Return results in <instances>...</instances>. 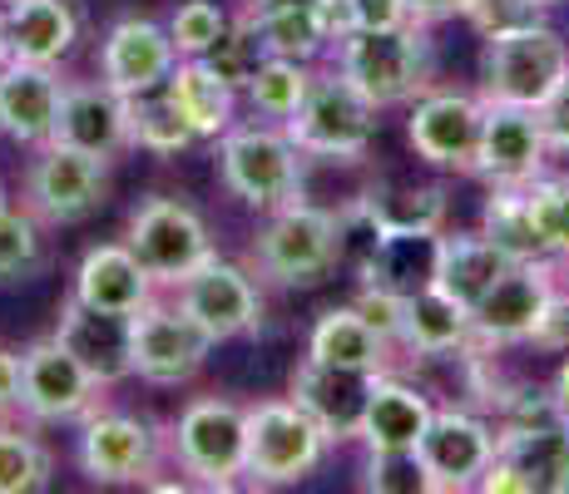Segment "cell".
Here are the masks:
<instances>
[{"mask_svg": "<svg viewBox=\"0 0 569 494\" xmlns=\"http://www.w3.org/2000/svg\"><path fill=\"white\" fill-rule=\"evenodd\" d=\"M545 159H550V139H545L540 109L486 99V124H480V149L470 173H480L490 189H506V183L540 179Z\"/></svg>", "mask_w": 569, "mask_h": 494, "instance_id": "30bf717a", "label": "cell"}, {"mask_svg": "<svg viewBox=\"0 0 569 494\" xmlns=\"http://www.w3.org/2000/svg\"><path fill=\"white\" fill-rule=\"evenodd\" d=\"M50 450L0 425V494H36L50 485Z\"/></svg>", "mask_w": 569, "mask_h": 494, "instance_id": "8d00e7d4", "label": "cell"}, {"mask_svg": "<svg viewBox=\"0 0 569 494\" xmlns=\"http://www.w3.org/2000/svg\"><path fill=\"white\" fill-rule=\"evenodd\" d=\"M208 64H213L218 74H223L233 90H248V80H253V70L262 60H268V50H262V40H258V30H253V16H243L238 26H228L223 30V40H218L213 50L203 54Z\"/></svg>", "mask_w": 569, "mask_h": 494, "instance_id": "74e56055", "label": "cell"}, {"mask_svg": "<svg viewBox=\"0 0 569 494\" xmlns=\"http://www.w3.org/2000/svg\"><path fill=\"white\" fill-rule=\"evenodd\" d=\"M545 6H555V0H545Z\"/></svg>", "mask_w": 569, "mask_h": 494, "instance_id": "9f6ffc18", "label": "cell"}, {"mask_svg": "<svg viewBox=\"0 0 569 494\" xmlns=\"http://www.w3.org/2000/svg\"><path fill=\"white\" fill-rule=\"evenodd\" d=\"M169 94H173V104L183 109V119L193 124V134H199V139H218V134H228V129H233V99H238V90L208 60L173 64Z\"/></svg>", "mask_w": 569, "mask_h": 494, "instance_id": "f546056e", "label": "cell"}, {"mask_svg": "<svg viewBox=\"0 0 569 494\" xmlns=\"http://www.w3.org/2000/svg\"><path fill=\"white\" fill-rule=\"evenodd\" d=\"M218 173L228 193L243 198L248 208H288L302 198V149L292 144L288 129H228L218 144Z\"/></svg>", "mask_w": 569, "mask_h": 494, "instance_id": "3957f363", "label": "cell"}, {"mask_svg": "<svg viewBox=\"0 0 569 494\" xmlns=\"http://www.w3.org/2000/svg\"><path fill=\"white\" fill-rule=\"evenodd\" d=\"M510 268H516V262L490 243L486 233H456V238L436 243V288L446 296H456L466 312L496 288Z\"/></svg>", "mask_w": 569, "mask_h": 494, "instance_id": "cb8c5ba5", "label": "cell"}, {"mask_svg": "<svg viewBox=\"0 0 569 494\" xmlns=\"http://www.w3.org/2000/svg\"><path fill=\"white\" fill-rule=\"evenodd\" d=\"M480 233L490 238L510 262H535L545 258V238L535 228V213H530V198H525V183H506L486 198V228Z\"/></svg>", "mask_w": 569, "mask_h": 494, "instance_id": "1f68e13d", "label": "cell"}, {"mask_svg": "<svg viewBox=\"0 0 569 494\" xmlns=\"http://www.w3.org/2000/svg\"><path fill=\"white\" fill-rule=\"evenodd\" d=\"M6 20H10L16 60H36V64H54L60 54H70L74 36H80V20H74V10L64 0H10Z\"/></svg>", "mask_w": 569, "mask_h": 494, "instance_id": "f1b7e54d", "label": "cell"}, {"mask_svg": "<svg viewBox=\"0 0 569 494\" xmlns=\"http://www.w3.org/2000/svg\"><path fill=\"white\" fill-rule=\"evenodd\" d=\"M80 465L100 485H149L159 465V431L139 415H90L80 435Z\"/></svg>", "mask_w": 569, "mask_h": 494, "instance_id": "9a60e30c", "label": "cell"}, {"mask_svg": "<svg viewBox=\"0 0 569 494\" xmlns=\"http://www.w3.org/2000/svg\"><path fill=\"white\" fill-rule=\"evenodd\" d=\"M16 405H20V356L0 351V411H16Z\"/></svg>", "mask_w": 569, "mask_h": 494, "instance_id": "681fc988", "label": "cell"}, {"mask_svg": "<svg viewBox=\"0 0 569 494\" xmlns=\"http://www.w3.org/2000/svg\"><path fill=\"white\" fill-rule=\"evenodd\" d=\"M109 183V159L100 153H84L70 144H40V159L30 169V208H36L46 223H80L100 208Z\"/></svg>", "mask_w": 569, "mask_h": 494, "instance_id": "8fae6325", "label": "cell"}, {"mask_svg": "<svg viewBox=\"0 0 569 494\" xmlns=\"http://www.w3.org/2000/svg\"><path fill=\"white\" fill-rule=\"evenodd\" d=\"M288 134L312 159H362L377 134V104L357 90L347 70L312 74L308 99L288 119Z\"/></svg>", "mask_w": 569, "mask_h": 494, "instance_id": "7a4b0ae2", "label": "cell"}, {"mask_svg": "<svg viewBox=\"0 0 569 494\" xmlns=\"http://www.w3.org/2000/svg\"><path fill=\"white\" fill-rule=\"evenodd\" d=\"M555 401H560V411L569 415V356H565V366H560V376H555Z\"/></svg>", "mask_w": 569, "mask_h": 494, "instance_id": "816d5d0a", "label": "cell"}, {"mask_svg": "<svg viewBox=\"0 0 569 494\" xmlns=\"http://www.w3.org/2000/svg\"><path fill=\"white\" fill-rule=\"evenodd\" d=\"M431 415L436 411H431V401H426V391L407 386V381L377 376L367 415H362V441L371 450H416V441H421L426 425H431Z\"/></svg>", "mask_w": 569, "mask_h": 494, "instance_id": "4316f807", "label": "cell"}, {"mask_svg": "<svg viewBox=\"0 0 569 494\" xmlns=\"http://www.w3.org/2000/svg\"><path fill=\"white\" fill-rule=\"evenodd\" d=\"M550 302H555L550 268H545L540 258H535V262H516V268H510L496 288L470 306V332H476L480 346L530 342Z\"/></svg>", "mask_w": 569, "mask_h": 494, "instance_id": "4fadbf2b", "label": "cell"}, {"mask_svg": "<svg viewBox=\"0 0 569 494\" xmlns=\"http://www.w3.org/2000/svg\"><path fill=\"white\" fill-rule=\"evenodd\" d=\"M486 99L470 94H421L411 109V149L436 169H476Z\"/></svg>", "mask_w": 569, "mask_h": 494, "instance_id": "d6986e66", "label": "cell"}, {"mask_svg": "<svg viewBox=\"0 0 569 494\" xmlns=\"http://www.w3.org/2000/svg\"><path fill=\"white\" fill-rule=\"evenodd\" d=\"M6 60H16V50H10V20H6V10H0V64Z\"/></svg>", "mask_w": 569, "mask_h": 494, "instance_id": "f5cc1de1", "label": "cell"}, {"mask_svg": "<svg viewBox=\"0 0 569 494\" xmlns=\"http://www.w3.org/2000/svg\"><path fill=\"white\" fill-rule=\"evenodd\" d=\"M54 342L70 351L100 386L134 376V316L129 312H100V306H84L74 296L60 312Z\"/></svg>", "mask_w": 569, "mask_h": 494, "instance_id": "2e32d148", "label": "cell"}, {"mask_svg": "<svg viewBox=\"0 0 569 494\" xmlns=\"http://www.w3.org/2000/svg\"><path fill=\"white\" fill-rule=\"evenodd\" d=\"M100 401V381L80 366L60 342H36L20 356V411L36 421H84Z\"/></svg>", "mask_w": 569, "mask_h": 494, "instance_id": "7c38bea8", "label": "cell"}, {"mask_svg": "<svg viewBox=\"0 0 569 494\" xmlns=\"http://www.w3.org/2000/svg\"><path fill=\"white\" fill-rule=\"evenodd\" d=\"M436 243L441 233H381L362 258L367 288L411 296L436 282Z\"/></svg>", "mask_w": 569, "mask_h": 494, "instance_id": "484cf974", "label": "cell"}, {"mask_svg": "<svg viewBox=\"0 0 569 494\" xmlns=\"http://www.w3.org/2000/svg\"><path fill=\"white\" fill-rule=\"evenodd\" d=\"M288 6H317V0H253V10H288Z\"/></svg>", "mask_w": 569, "mask_h": 494, "instance_id": "db71d44e", "label": "cell"}, {"mask_svg": "<svg viewBox=\"0 0 569 494\" xmlns=\"http://www.w3.org/2000/svg\"><path fill=\"white\" fill-rule=\"evenodd\" d=\"M179 302L199 316L208 332H213V342L253 332L258 316H262V296L253 288V278H248L243 268H233V262H223V258L199 262V268L179 282Z\"/></svg>", "mask_w": 569, "mask_h": 494, "instance_id": "ac0fdd59", "label": "cell"}, {"mask_svg": "<svg viewBox=\"0 0 569 494\" xmlns=\"http://www.w3.org/2000/svg\"><path fill=\"white\" fill-rule=\"evenodd\" d=\"M74 296L84 306H100V312H129L134 316L139 306H149L154 296V278L149 268L134 258V248H119V243H104V248H90L74 272Z\"/></svg>", "mask_w": 569, "mask_h": 494, "instance_id": "603a6c76", "label": "cell"}, {"mask_svg": "<svg viewBox=\"0 0 569 494\" xmlns=\"http://www.w3.org/2000/svg\"><path fill=\"white\" fill-rule=\"evenodd\" d=\"M496 455L520 470L530 494L569 490V421L540 425V431H500Z\"/></svg>", "mask_w": 569, "mask_h": 494, "instance_id": "83f0119b", "label": "cell"}, {"mask_svg": "<svg viewBox=\"0 0 569 494\" xmlns=\"http://www.w3.org/2000/svg\"><path fill=\"white\" fill-rule=\"evenodd\" d=\"M173 64H179V46L173 36L154 20H119L104 40L100 70L104 84H114L119 94H149L159 84H169Z\"/></svg>", "mask_w": 569, "mask_h": 494, "instance_id": "7402d4cb", "label": "cell"}, {"mask_svg": "<svg viewBox=\"0 0 569 494\" xmlns=\"http://www.w3.org/2000/svg\"><path fill=\"white\" fill-rule=\"evenodd\" d=\"M223 30H228V16L213 0H189V6H179V16L169 20V36L183 60H203V54L223 40Z\"/></svg>", "mask_w": 569, "mask_h": 494, "instance_id": "ab89813d", "label": "cell"}, {"mask_svg": "<svg viewBox=\"0 0 569 494\" xmlns=\"http://www.w3.org/2000/svg\"><path fill=\"white\" fill-rule=\"evenodd\" d=\"M461 16L490 40V36H510V30H525V26H540L545 0H466Z\"/></svg>", "mask_w": 569, "mask_h": 494, "instance_id": "7bdbcfd3", "label": "cell"}, {"mask_svg": "<svg viewBox=\"0 0 569 494\" xmlns=\"http://www.w3.org/2000/svg\"><path fill=\"white\" fill-rule=\"evenodd\" d=\"M317 20H322V30H327V40H347V36H357V6L352 0H317Z\"/></svg>", "mask_w": 569, "mask_h": 494, "instance_id": "c3c4849f", "label": "cell"}, {"mask_svg": "<svg viewBox=\"0 0 569 494\" xmlns=\"http://www.w3.org/2000/svg\"><path fill=\"white\" fill-rule=\"evenodd\" d=\"M367 490H381V494H426V490H431V475H426V465H421V455H416V450H371Z\"/></svg>", "mask_w": 569, "mask_h": 494, "instance_id": "b9f144b4", "label": "cell"}, {"mask_svg": "<svg viewBox=\"0 0 569 494\" xmlns=\"http://www.w3.org/2000/svg\"><path fill=\"white\" fill-rule=\"evenodd\" d=\"M0 208H10V203H6V189H0Z\"/></svg>", "mask_w": 569, "mask_h": 494, "instance_id": "11a10c76", "label": "cell"}, {"mask_svg": "<svg viewBox=\"0 0 569 494\" xmlns=\"http://www.w3.org/2000/svg\"><path fill=\"white\" fill-rule=\"evenodd\" d=\"M352 6H357V30H397L416 20L407 0H352Z\"/></svg>", "mask_w": 569, "mask_h": 494, "instance_id": "bcb514c9", "label": "cell"}, {"mask_svg": "<svg viewBox=\"0 0 569 494\" xmlns=\"http://www.w3.org/2000/svg\"><path fill=\"white\" fill-rule=\"evenodd\" d=\"M129 139L149 153H179L199 134H193V124L183 119V109L173 104L169 84H159V90H149V94H129Z\"/></svg>", "mask_w": 569, "mask_h": 494, "instance_id": "836d02e7", "label": "cell"}, {"mask_svg": "<svg viewBox=\"0 0 569 494\" xmlns=\"http://www.w3.org/2000/svg\"><path fill=\"white\" fill-rule=\"evenodd\" d=\"M377 376L381 371H352V366H332V361L308 356L292 371V401L322 425L327 441H352V435H362V415Z\"/></svg>", "mask_w": 569, "mask_h": 494, "instance_id": "e0dca14e", "label": "cell"}, {"mask_svg": "<svg viewBox=\"0 0 569 494\" xmlns=\"http://www.w3.org/2000/svg\"><path fill=\"white\" fill-rule=\"evenodd\" d=\"M377 233H441L446 193L441 189H381L357 203Z\"/></svg>", "mask_w": 569, "mask_h": 494, "instance_id": "d6a6232c", "label": "cell"}, {"mask_svg": "<svg viewBox=\"0 0 569 494\" xmlns=\"http://www.w3.org/2000/svg\"><path fill=\"white\" fill-rule=\"evenodd\" d=\"M342 70L377 109L407 104L431 80V40L421 20H407L397 30H357L342 40Z\"/></svg>", "mask_w": 569, "mask_h": 494, "instance_id": "6da1fadb", "label": "cell"}, {"mask_svg": "<svg viewBox=\"0 0 569 494\" xmlns=\"http://www.w3.org/2000/svg\"><path fill=\"white\" fill-rule=\"evenodd\" d=\"M342 262V218L312 203L272 208L268 228L258 233V268L282 288H312Z\"/></svg>", "mask_w": 569, "mask_h": 494, "instance_id": "277c9868", "label": "cell"}, {"mask_svg": "<svg viewBox=\"0 0 569 494\" xmlns=\"http://www.w3.org/2000/svg\"><path fill=\"white\" fill-rule=\"evenodd\" d=\"M40 268V233L26 213L0 208V282H26Z\"/></svg>", "mask_w": 569, "mask_h": 494, "instance_id": "60d3db41", "label": "cell"}, {"mask_svg": "<svg viewBox=\"0 0 569 494\" xmlns=\"http://www.w3.org/2000/svg\"><path fill=\"white\" fill-rule=\"evenodd\" d=\"M540 124H545V139H550V149H569V70H565V80L555 84L550 94H545Z\"/></svg>", "mask_w": 569, "mask_h": 494, "instance_id": "f6af8a7d", "label": "cell"}, {"mask_svg": "<svg viewBox=\"0 0 569 494\" xmlns=\"http://www.w3.org/2000/svg\"><path fill=\"white\" fill-rule=\"evenodd\" d=\"M401 346H411L416 356H451L466 342H476L470 332V312L456 296H446L441 288H421L401 302Z\"/></svg>", "mask_w": 569, "mask_h": 494, "instance_id": "d4e9b609", "label": "cell"}, {"mask_svg": "<svg viewBox=\"0 0 569 494\" xmlns=\"http://www.w3.org/2000/svg\"><path fill=\"white\" fill-rule=\"evenodd\" d=\"M387 346L391 342L367 322L362 306H332L312 326L308 356L332 361V366H352V371H381L387 366Z\"/></svg>", "mask_w": 569, "mask_h": 494, "instance_id": "4dcf8cb0", "label": "cell"}, {"mask_svg": "<svg viewBox=\"0 0 569 494\" xmlns=\"http://www.w3.org/2000/svg\"><path fill=\"white\" fill-rule=\"evenodd\" d=\"M407 6H411V16H416V20H421V26H426V20L461 16V10H466V0H407Z\"/></svg>", "mask_w": 569, "mask_h": 494, "instance_id": "f907efd6", "label": "cell"}, {"mask_svg": "<svg viewBox=\"0 0 569 494\" xmlns=\"http://www.w3.org/2000/svg\"><path fill=\"white\" fill-rule=\"evenodd\" d=\"M253 16V30L268 54H282V60H312L317 50L327 46V30L317 20L312 6H288V10H248Z\"/></svg>", "mask_w": 569, "mask_h": 494, "instance_id": "e575fe53", "label": "cell"}, {"mask_svg": "<svg viewBox=\"0 0 569 494\" xmlns=\"http://www.w3.org/2000/svg\"><path fill=\"white\" fill-rule=\"evenodd\" d=\"M496 401H500V421H506V431H540V425L569 421V415L560 411V401H555V391L520 386V391L496 395Z\"/></svg>", "mask_w": 569, "mask_h": 494, "instance_id": "ee69618b", "label": "cell"}, {"mask_svg": "<svg viewBox=\"0 0 569 494\" xmlns=\"http://www.w3.org/2000/svg\"><path fill=\"white\" fill-rule=\"evenodd\" d=\"M530 342L545 346V351H565L569 356V296H555V302L545 306V316H540V326H535Z\"/></svg>", "mask_w": 569, "mask_h": 494, "instance_id": "7dc6e473", "label": "cell"}, {"mask_svg": "<svg viewBox=\"0 0 569 494\" xmlns=\"http://www.w3.org/2000/svg\"><path fill=\"white\" fill-rule=\"evenodd\" d=\"M496 445H500V435L480 415L451 405V411L431 415L426 435L416 441V455H421L426 475H431V490H470L490 470Z\"/></svg>", "mask_w": 569, "mask_h": 494, "instance_id": "5bb4252c", "label": "cell"}, {"mask_svg": "<svg viewBox=\"0 0 569 494\" xmlns=\"http://www.w3.org/2000/svg\"><path fill=\"white\" fill-rule=\"evenodd\" d=\"M173 450H179V465L199 475V485L228 490L233 475H243L248 465V411L233 401H218V395H203L179 415Z\"/></svg>", "mask_w": 569, "mask_h": 494, "instance_id": "52a82bcc", "label": "cell"}, {"mask_svg": "<svg viewBox=\"0 0 569 494\" xmlns=\"http://www.w3.org/2000/svg\"><path fill=\"white\" fill-rule=\"evenodd\" d=\"M50 144H70L84 153L114 159L129 139V94H119L114 84H64L60 119H54Z\"/></svg>", "mask_w": 569, "mask_h": 494, "instance_id": "ffe728a7", "label": "cell"}, {"mask_svg": "<svg viewBox=\"0 0 569 494\" xmlns=\"http://www.w3.org/2000/svg\"><path fill=\"white\" fill-rule=\"evenodd\" d=\"M525 198H530L535 228L545 238V252H560L569 258V179H530L525 183Z\"/></svg>", "mask_w": 569, "mask_h": 494, "instance_id": "f35d334b", "label": "cell"}, {"mask_svg": "<svg viewBox=\"0 0 569 494\" xmlns=\"http://www.w3.org/2000/svg\"><path fill=\"white\" fill-rule=\"evenodd\" d=\"M213 332L189 312V306H139L134 312V376L154 386H179L208 361Z\"/></svg>", "mask_w": 569, "mask_h": 494, "instance_id": "9c48e42d", "label": "cell"}, {"mask_svg": "<svg viewBox=\"0 0 569 494\" xmlns=\"http://www.w3.org/2000/svg\"><path fill=\"white\" fill-rule=\"evenodd\" d=\"M129 248L149 268V278L173 282V288L199 262L213 258L203 218L189 203H179V198H149V203H139V213L129 218Z\"/></svg>", "mask_w": 569, "mask_h": 494, "instance_id": "ba28073f", "label": "cell"}, {"mask_svg": "<svg viewBox=\"0 0 569 494\" xmlns=\"http://www.w3.org/2000/svg\"><path fill=\"white\" fill-rule=\"evenodd\" d=\"M569 46L550 26H525L510 36H490L480 54V90L496 104H530L540 109L545 94L565 80Z\"/></svg>", "mask_w": 569, "mask_h": 494, "instance_id": "5b68a950", "label": "cell"}, {"mask_svg": "<svg viewBox=\"0 0 569 494\" xmlns=\"http://www.w3.org/2000/svg\"><path fill=\"white\" fill-rule=\"evenodd\" d=\"M308 60H282V54H268V60L253 70V80H248V99H253V109L262 119H282L288 124L292 114H298V104L308 99Z\"/></svg>", "mask_w": 569, "mask_h": 494, "instance_id": "d590c367", "label": "cell"}, {"mask_svg": "<svg viewBox=\"0 0 569 494\" xmlns=\"http://www.w3.org/2000/svg\"><path fill=\"white\" fill-rule=\"evenodd\" d=\"M327 455V431L298 401H262L248 411V465L258 485H298Z\"/></svg>", "mask_w": 569, "mask_h": 494, "instance_id": "8992f818", "label": "cell"}, {"mask_svg": "<svg viewBox=\"0 0 569 494\" xmlns=\"http://www.w3.org/2000/svg\"><path fill=\"white\" fill-rule=\"evenodd\" d=\"M60 99L64 84L50 64L6 60L0 64V134L16 144H50Z\"/></svg>", "mask_w": 569, "mask_h": 494, "instance_id": "44dd1931", "label": "cell"}]
</instances>
